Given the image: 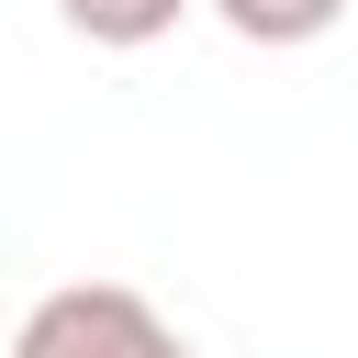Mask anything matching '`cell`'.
<instances>
[{
  "mask_svg": "<svg viewBox=\"0 0 358 358\" xmlns=\"http://www.w3.org/2000/svg\"><path fill=\"white\" fill-rule=\"evenodd\" d=\"M11 358H190V336L123 280H67V291H45L22 313Z\"/></svg>",
  "mask_w": 358,
  "mask_h": 358,
  "instance_id": "obj_1",
  "label": "cell"
},
{
  "mask_svg": "<svg viewBox=\"0 0 358 358\" xmlns=\"http://www.w3.org/2000/svg\"><path fill=\"white\" fill-rule=\"evenodd\" d=\"M56 11H67V34H90V45H157V34H179L190 0H56Z\"/></svg>",
  "mask_w": 358,
  "mask_h": 358,
  "instance_id": "obj_3",
  "label": "cell"
},
{
  "mask_svg": "<svg viewBox=\"0 0 358 358\" xmlns=\"http://www.w3.org/2000/svg\"><path fill=\"white\" fill-rule=\"evenodd\" d=\"M213 22L246 34V45H313V34L347 22V0H213Z\"/></svg>",
  "mask_w": 358,
  "mask_h": 358,
  "instance_id": "obj_2",
  "label": "cell"
}]
</instances>
